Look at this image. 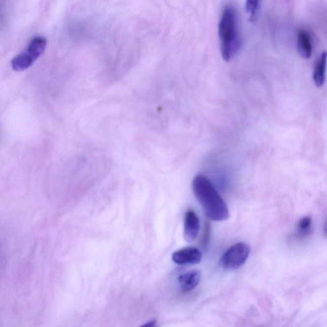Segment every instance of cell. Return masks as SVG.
<instances>
[{"mask_svg": "<svg viewBox=\"0 0 327 327\" xmlns=\"http://www.w3.org/2000/svg\"><path fill=\"white\" fill-rule=\"evenodd\" d=\"M193 189L204 214L211 220L224 221L229 218L227 204L206 176H196L193 181Z\"/></svg>", "mask_w": 327, "mask_h": 327, "instance_id": "obj_1", "label": "cell"}, {"mask_svg": "<svg viewBox=\"0 0 327 327\" xmlns=\"http://www.w3.org/2000/svg\"><path fill=\"white\" fill-rule=\"evenodd\" d=\"M221 51L225 61H229L239 51L242 39L237 13L231 5L224 7L219 24Z\"/></svg>", "mask_w": 327, "mask_h": 327, "instance_id": "obj_2", "label": "cell"}, {"mask_svg": "<svg viewBox=\"0 0 327 327\" xmlns=\"http://www.w3.org/2000/svg\"><path fill=\"white\" fill-rule=\"evenodd\" d=\"M46 45L47 40L44 36H36L32 38L27 49L11 60L13 69L22 71L29 68L44 52Z\"/></svg>", "mask_w": 327, "mask_h": 327, "instance_id": "obj_3", "label": "cell"}, {"mask_svg": "<svg viewBox=\"0 0 327 327\" xmlns=\"http://www.w3.org/2000/svg\"><path fill=\"white\" fill-rule=\"evenodd\" d=\"M251 247L245 243H237L232 245L221 258V266L226 270H235L242 266L250 255Z\"/></svg>", "mask_w": 327, "mask_h": 327, "instance_id": "obj_4", "label": "cell"}, {"mask_svg": "<svg viewBox=\"0 0 327 327\" xmlns=\"http://www.w3.org/2000/svg\"><path fill=\"white\" fill-rule=\"evenodd\" d=\"M201 259V252L195 247H185L175 252L172 255V260L178 264H197Z\"/></svg>", "mask_w": 327, "mask_h": 327, "instance_id": "obj_5", "label": "cell"}, {"mask_svg": "<svg viewBox=\"0 0 327 327\" xmlns=\"http://www.w3.org/2000/svg\"><path fill=\"white\" fill-rule=\"evenodd\" d=\"M200 229L198 217L193 210H187L184 219V238L188 242L196 239Z\"/></svg>", "mask_w": 327, "mask_h": 327, "instance_id": "obj_6", "label": "cell"}, {"mask_svg": "<svg viewBox=\"0 0 327 327\" xmlns=\"http://www.w3.org/2000/svg\"><path fill=\"white\" fill-rule=\"evenodd\" d=\"M200 278L201 275L198 271H189L178 277V283L183 291L190 292L198 285Z\"/></svg>", "mask_w": 327, "mask_h": 327, "instance_id": "obj_7", "label": "cell"}, {"mask_svg": "<svg viewBox=\"0 0 327 327\" xmlns=\"http://www.w3.org/2000/svg\"><path fill=\"white\" fill-rule=\"evenodd\" d=\"M297 48L298 53L304 59H309L313 54L311 37L306 30L301 29L298 32Z\"/></svg>", "mask_w": 327, "mask_h": 327, "instance_id": "obj_8", "label": "cell"}, {"mask_svg": "<svg viewBox=\"0 0 327 327\" xmlns=\"http://www.w3.org/2000/svg\"><path fill=\"white\" fill-rule=\"evenodd\" d=\"M327 63V52L324 51L316 62L314 70L313 79L316 85L321 87L326 81V66Z\"/></svg>", "mask_w": 327, "mask_h": 327, "instance_id": "obj_9", "label": "cell"}, {"mask_svg": "<svg viewBox=\"0 0 327 327\" xmlns=\"http://www.w3.org/2000/svg\"><path fill=\"white\" fill-rule=\"evenodd\" d=\"M312 227L311 219L305 217L301 219L298 224L296 232V237L302 239L307 237L311 234Z\"/></svg>", "mask_w": 327, "mask_h": 327, "instance_id": "obj_10", "label": "cell"}, {"mask_svg": "<svg viewBox=\"0 0 327 327\" xmlns=\"http://www.w3.org/2000/svg\"><path fill=\"white\" fill-rule=\"evenodd\" d=\"M246 11L250 15V20L254 21L257 18L258 8H259V1H247Z\"/></svg>", "mask_w": 327, "mask_h": 327, "instance_id": "obj_11", "label": "cell"}, {"mask_svg": "<svg viewBox=\"0 0 327 327\" xmlns=\"http://www.w3.org/2000/svg\"><path fill=\"white\" fill-rule=\"evenodd\" d=\"M139 327H158V324H157V322L155 321V320H151V321L146 322L143 326Z\"/></svg>", "mask_w": 327, "mask_h": 327, "instance_id": "obj_12", "label": "cell"}, {"mask_svg": "<svg viewBox=\"0 0 327 327\" xmlns=\"http://www.w3.org/2000/svg\"><path fill=\"white\" fill-rule=\"evenodd\" d=\"M324 232L325 233H326V235L327 236V222L326 223V226H325Z\"/></svg>", "mask_w": 327, "mask_h": 327, "instance_id": "obj_13", "label": "cell"}]
</instances>
